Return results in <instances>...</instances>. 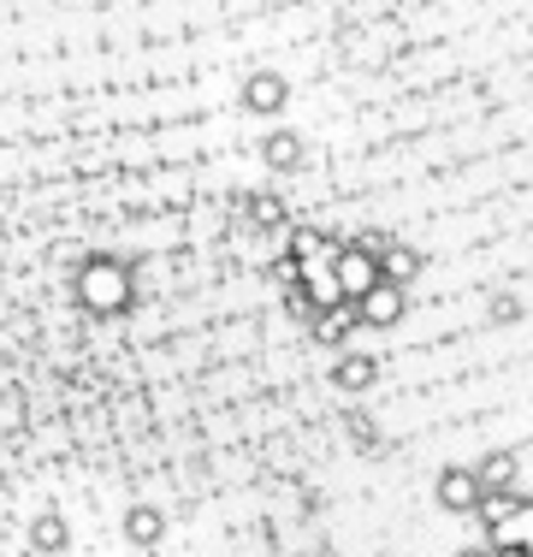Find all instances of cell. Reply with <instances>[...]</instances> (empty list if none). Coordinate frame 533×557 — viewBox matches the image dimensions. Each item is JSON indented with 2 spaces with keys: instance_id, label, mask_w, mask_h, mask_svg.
Here are the masks:
<instances>
[{
  "instance_id": "5",
  "label": "cell",
  "mask_w": 533,
  "mask_h": 557,
  "mask_svg": "<svg viewBox=\"0 0 533 557\" xmlns=\"http://www.w3.org/2000/svg\"><path fill=\"white\" fill-rule=\"evenodd\" d=\"M373 256H380V278H392V285H409V278L421 273V256H416V249H404V244L373 249Z\"/></svg>"
},
{
  "instance_id": "4",
  "label": "cell",
  "mask_w": 533,
  "mask_h": 557,
  "mask_svg": "<svg viewBox=\"0 0 533 557\" xmlns=\"http://www.w3.org/2000/svg\"><path fill=\"white\" fill-rule=\"evenodd\" d=\"M480 486H486V498H516V457L510 450H492L486 462H474Z\"/></svg>"
},
{
  "instance_id": "2",
  "label": "cell",
  "mask_w": 533,
  "mask_h": 557,
  "mask_svg": "<svg viewBox=\"0 0 533 557\" xmlns=\"http://www.w3.org/2000/svg\"><path fill=\"white\" fill-rule=\"evenodd\" d=\"M356 321L373 326V333H392V326L404 321V285L380 278L373 290H362V297H356Z\"/></svg>"
},
{
  "instance_id": "10",
  "label": "cell",
  "mask_w": 533,
  "mask_h": 557,
  "mask_svg": "<svg viewBox=\"0 0 533 557\" xmlns=\"http://www.w3.org/2000/svg\"><path fill=\"white\" fill-rule=\"evenodd\" d=\"M457 557H492V546H462Z\"/></svg>"
},
{
  "instance_id": "3",
  "label": "cell",
  "mask_w": 533,
  "mask_h": 557,
  "mask_svg": "<svg viewBox=\"0 0 533 557\" xmlns=\"http://www.w3.org/2000/svg\"><path fill=\"white\" fill-rule=\"evenodd\" d=\"M438 504H445L450 516H480L486 510V486H480L474 469H445L438 474Z\"/></svg>"
},
{
  "instance_id": "1",
  "label": "cell",
  "mask_w": 533,
  "mask_h": 557,
  "mask_svg": "<svg viewBox=\"0 0 533 557\" xmlns=\"http://www.w3.org/2000/svg\"><path fill=\"white\" fill-rule=\"evenodd\" d=\"M332 278H338V297H362V290L380 285V256H373L368 244H344L338 261H332Z\"/></svg>"
},
{
  "instance_id": "6",
  "label": "cell",
  "mask_w": 533,
  "mask_h": 557,
  "mask_svg": "<svg viewBox=\"0 0 533 557\" xmlns=\"http://www.w3.org/2000/svg\"><path fill=\"white\" fill-rule=\"evenodd\" d=\"M373 374H380V368H373L368 356H344V362H338V386H350V392L373 386Z\"/></svg>"
},
{
  "instance_id": "8",
  "label": "cell",
  "mask_w": 533,
  "mask_h": 557,
  "mask_svg": "<svg viewBox=\"0 0 533 557\" xmlns=\"http://www.w3.org/2000/svg\"><path fill=\"white\" fill-rule=\"evenodd\" d=\"M492 557H533L528 540H492Z\"/></svg>"
},
{
  "instance_id": "7",
  "label": "cell",
  "mask_w": 533,
  "mask_h": 557,
  "mask_svg": "<svg viewBox=\"0 0 533 557\" xmlns=\"http://www.w3.org/2000/svg\"><path fill=\"white\" fill-rule=\"evenodd\" d=\"M256 108H278V101H285V84H278V77H256Z\"/></svg>"
},
{
  "instance_id": "9",
  "label": "cell",
  "mask_w": 533,
  "mask_h": 557,
  "mask_svg": "<svg viewBox=\"0 0 533 557\" xmlns=\"http://www.w3.org/2000/svg\"><path fill=\"white\" fill-rule=\"evenodd\" d=\"M266 154H273L278 166H290V161H297V143H290V137H273V149H266Z\"/></svg>"
}]
</instances>
